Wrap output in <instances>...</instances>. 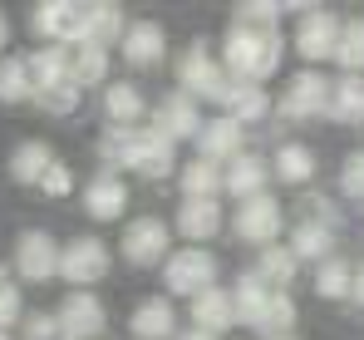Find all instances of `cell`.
<instances>
[{"label": "cell", "instance_id": "cell-9", "mask_svg": "<svg viewBox=\"0 0 364 340\" xmlns=\"http://www.w3.org/2000/svg\"><path fill=\"white\" fill-rule=\"evenodd\" d=\"M109 267H114V252H109L104 237H74V242L64 247V257H60V277L74 286V291H89L94 282H104Z\"/></svg>", "mask_w": 364, "mask_h": 340}, {"label": "cell", "instance_id": "cell-2", "mask_svg": "<svg viewBox=\"0 0 364 340\" xmlns=\"http://www.w3.org/2000/svg\"><path fill=\"white\" fill-rule=\"evenodd\" d=\"M104 168L109 172H138V177H168L178 172V143L163 138L158 128H109L99 138Z\"/></svg>", "mask_w": 364, "mask_h": 340}, {"label": "cell", "instance_id": "cell-46", "mask_svg": "<svg viewBox=\"0 0 364 340\" xmlns=\"http://www.w3.org/2000/svg\"><path fill=\"white\" fill-rule=\"evenodd\" d=\"M276 340H296V336H276Z\"/></svg>", "mask_w": 364, "mask_h": 340}, {"label": "cell", "instance_id": "cell-25", "mask_svg": "<svg viewBox=\"0 0 364 340\" xmlns=\"http://www.w3.org/2000/svg\"><path fill=\"white\" fill-rule=\"evenodd\" d=\"M178 187L182 197H217V192H227V168H217L207 158H192L178 168Z\"/></svg>", "mask_w": 364, "mask_h": 340}, {"label": "cell", "instance_id": "cell-33", "mask_svg": "<svg viewBox=\"0 0 364 340\" xmlns=\"http://www.w3.org/2000/svg\"><path fill=\"white\" fill-rule=\"evenodd\" d=\"M271 113V94L261 89V84H237L232 89V99H227V118H237V123H261Z\"/></svg>", "mask_w": 364, "mask_h": 340}, {"label": "cell", "instance_id": "cell-41", "mask_svg": "<svg viewBox=\"0 0 364 340\" xmlns=\"http://www.w3.org/2000/svg\"><path fill=\"white\" fill-rule=\"evenodd\" d=\"M237 15H246V20H261V25H276L281 5H271V0H251V5H237Z\"/></svg>", "mask_w": 364, "mask_h": 340}, {"label": "cell", "instance_id": "cell-11", "mask_svg": "<svg viewBox=\"0 0 364 340\" xmlns=\"http://www.w3.org/2000/svg\"><path fill=\"white\" fill-rule=\"evenodd\" d=\"M330 89H335V79H325L320 69H301V74H291V79H286V94H281V118L305 123V118L330 113Z\"/></svg>", "mask_w": 364, "mask_h": 340}, {"label": "cell", "instance_id": "cell-36", "mask_svg": "<svg viewBox=\"0 0 364 340\" xmlns=\"http://www.w3.org/2000/svg\"><path fill=\"white\" fill-rule=\"evenodd\" d=\"M25 321V301H20V286L5 277V267H0V331H15Z\"/></svg>", "mask_w": 364, "mask_h": 340}, {"label": "cell", "instance_id": "cell-31", "mask_svg": "<svg viewBox=\"0 0 364 340\" xmlns=\"http://www.w3.org/2000/svg\"><path fill=\"white\" fill-rule=\"evenodd\" d=\"M350 291H355V267L345 257H330L315 267V296L320 301H350Z\"/></svg>", "mask_w": 364, "mask_h": 340}, {"label": "cell", "instance_id": "cell-28", "mask_svg": "<svg viewBox=\"0 0 364 340\" xmlns=\"http://www.w3.org/2000/svg\"><path fill=\"white\" fill-rule=\"evenodd\" d=\"M123 35H128L123 10L114 5V0H94V5H89V45L114 50V45H123Z\"/></svg>", "mask_w": 364, "mask_h": 340}, {"label": "cell", "instance_id": "cell-10", "mask_svg": "<svg viewBox=\"0 0 364 340\" xmlns=\"http://www.w3.org/2000/svg\"><path fill=\"white\" fill-rule=\"evenodd\" d=\"M173 257V227L163 222V217H133V222L123 227V262L128 267H158V262H168Z\"/></svg>", "mask_w": 364, "mask_h": 340}, {"label": "cell", "instance_id": "cell-4", "mask_svg": "<svg viewBox=\"0 0 364 340\" xmlns=\"http://www.w3.org/2000/svg\"><path fill=\"white\" fill-rule=\"evenodd\" d=\"M178 89L187 99H202V104H227L237 79L227 74V64L207 50V40H192L178 55Z\"/></svg>", "mask_w": 364, "mask_h": 340}, {"label": "cell", "instance_id": "cell-39", "mask_svg": "<svg viewBox=\"0 0 364 340\" xmlns=\"http://www.w3.org/2000/svg\"><path fill=\"white\" fill-rule=\"evenodd\" d=\"M40 187H45V197H69V192H74V168H69V163H55V168L45 172Z\"/></svg>", "mask_w": 364, "mask_h": 340}, {"label": "cell", "instance_id": "cell-27", "mask_svg": "<svg viewBox=\"0 0 364 340\" xmlns=\"http://www.w3.org/2000/svg\"><path fill=\"white\" fill-rule=\"evenodd\" d=\"M271 172H276L286 187H305V182L315 177V153H310L305 143H281L276 158H271Z\"/></svg>", "mask_w": 364, "mask_h": 340}, {"label": "cell", "instance_id": "cell-1", "mask_svg": "<svg viewBox=\"0 0 364 340\" xmlns=\"http://www.w3.org/2000/svg\"><path fill=\"white\" fill-rule=\"evenodd\" d=\"M281 55H286V40L276 25H261V20H246L237 15L222 35V64L237 84H266L276 69H281Z\"/></svg>", "mask_w": 364, "mask_h": 340}, {"label": "cell", "instance_id": "cell-22", "mask_svg": "<svg viewBox=\"0 0 364 340\" xmlns=\"http://www.w3.org/2000/svg\"><path fill=\"white\" fill-rule=\"evenodd\" d=\"M271 177H276V172H271V163H266L261 153H242L237 163H227V192H232L237 202H251V197L266 192Z\"/></svg>", "mask_w": 364, "mask_h": 340}, {"label": "cell", "instance_id": "cell-7", "mask_svg": "<svg viewBox=\"0 0 364 340\" xmlns=\"http://www.w3.org/2000/svg\"><path fill=\"white\" fill-rule=\"evenodd\" d=\"M163 286H168L173 296L197 301L202 291L217 286V257H212L207 247H182V252H173V257L163 262Z\"/></svg>", "mask_w": 364, "mask_h": 340}, {"label": "cell", "instance_id": "cell-17", "mask_svg": "<svg viewBox=\"0 0 364 340\" xmlns=\"http://www.w3.org/2000/svg\"><path fill=\"white\" fill-rule=\"evenodd\" d=\"M246 148H242V123L237 118H207V128H202V138H197V158H207V163H217V168H227V163H237Z\"/></svg>", "mask_w": 364, "mask_h": 340}, {"label": "cell", "instance_id": "cell-13", "mask_svg": "<svg viewBox=\"0 0 364 340\" xmlns=\"http://www.w3.org/2000/svg\"><path fill=\"white\" fill-rule=\"evenodd\" d=\"M55 316H60V331L69 340H99V331L109 326V311L94 291H69Z\"/></svg>", "mask_w": 364, "mask_h": 340}, {"label": "cell", "instance_id": "cell-14", "mask_svg": "<svg viewBox=\"0 0 364 340\" xmlns=\"http://www.w3.org/2000/svg\"><path fill=\"white\" fill-rule=\"evenodd\" d=\"M153 128L163 133V138H173V143H182V138H202V128H207V118H202V109H197V99H187V94H168L158 109H153Z\"/></svg>", "mask_w": 364, "mask_h": 340}, {"label": "cell", "instance_id": "cell-8", "mask_svg": "<svg viewBox=\"0 0 364 340\" xmlns=\"http://www.w3.org/2000/svg\"><path fill=\"white\" fill-rule=\"evenodd\" d=\"M340 35H345V20L325 5H305L301 25H296V55L310 64H325V59L340 55Z\"/></svg>", "mask_w": 364, "mask_h": 340}, {"label": "cell", "instance_id": "cell-32", "mask_svg": "<svg viewBox=\"0 0 364 340\" xmlns=\"http://www.w3.org/2000/svg\"><path fill=\"white\" fill-rule=\"evenodd\" d=\"M251 272H256V277H266L271 286H281V291H286V286L296 282V272H301V257H296L291 247H281V242H276V247H266V252L256 257V267H251Z\"/></svg>", "mask_w": 364, "mask_h": 340}, {"label": "cell", "instance_id": "cell-43", "mask_svg": "<svg viewBox=\"0 0 364 340\" xmlns=\"http://www.w3.org/2000/svg\"><path fill=\"white\" fill-rule=\"evenodd\" d=\"M5 45H10V20L0 15V55H5Z\"/></svg>", "mask_w": 364, "mask_h": 340}, {"label": "cell", "instance_id": "cell-42", "mask_svg": "<svg viewBox=\"0 0 364 340\" xmlns=\"http://www.w3.org/2000/svg\"><path fill=\"white\" fill-rule=\"evenodd\" d=\"M350 301H355V306H364V262L355 267V291H350Z\"/></svg>", "mask_w": 364, "mask_h": 340}, {"label": "cell", "instance_id": "cell-23", "mask_svg": "<svg viewBox=\"0 0 364 340\" xmlns=\"http://www.w3.org/2000/svg\"><path fill=\"white\" fill-rule=\"evenodd\" d=\"M143 113H148V104H143L138 84H109L104 89V118H109V128H138Z\"/></svg>", "mask_w": 364, "mask_h": 340}, {"label": "cell", "instance_id": "cell-30", "mask_svg": "<svg viewBox=\"0 0 364 340\" xmlns=\"http://www.w3.org/2000/svg\"><path fill=\"white\" fill-rule=\"evenodd\" d=\"M69 74H74V84L79 89H89V84H104L109 79V50L104 45H74L69 50Z\"/></svg>", "mask_w": 364, "mask_h": 340}, {"label": "cell", "instance_id": "cell-37", "mask_svg": "<svg viewBox=\"0 0 364 340\" xmlns=\"http://www.w3.org/2000/svg\"><path fill=\"white\" fill-rule=\"evenodd\" d=\"M20 326H25V340H64L60 316H50V311H30Z\"/></svg>", "mask_w": 364, "mask_h": 340}, {"label": "cell", "instance_id": "cell-29", "mask_svg": "<svg viewBox=\"0 0 364 340\" xmlns=\"http://www.w3.org/2000/svg\"><path fill=\"white\" fill-rule=\"evenodd\" d=\"M291 252H296L301 262H315V267H320V262H330V257H340V252H335V232H330V227H320V222H310V217L296 227Z\"/></svg>", "mask_w": 364, "mask_h": 340}, {"label": "cell", "instance_id": "cell-18", "mask_svg": "<svg viewBox=\"0 0 364 340\" xmlns=\"http://www.w3.org/2000/svg\"><path fill=\"white\" fill-rule=\"evenodd\" d=\"M119 50L133 69H148V64H158L168 55V30L158 20H128V35H123Z\"/></svg>", "mask_w": 364, "mask_h": 340}, {"label": "cell", "instance_id": "cell-26", "mask_svg": "<svg viewBox=\"0 0 364 340\" xmlns=\"http://www.w3.org/2000/svg\"><path fill=\"white\" fill-rule=\"evenodd\" d=\"M335 123H364V74H340L330 89V113Z\"/></svg>", "mask_w": 364, "mask_h": 340}, {"label": "cell", "instance_id": "cell-5", "mask_svg": "<svg viewBox=\"0 0 364 340\" xmlns=\"http://www.w3.org/2000/svg\"><path fill=\"white\" fill-rule=\"evenodd\" d=\"M30 30H35L45 45L74 50V45L89 40V5H79V0H45V5L30 10Z\"/></svg>", "mask_w": 364, "mask_h": 340}, {"label": "cell", "instance_id": "cell-6", "mask_svg": "<svg viewBox=\"0 0 364 340\" xmlns=\"http://www.w3.org/2000/svg\"><path fill=\"white\" fill-rule=\"evenodd\" d=\"M60 257L64 247L45 232V227H25L20 237H15V277L30 286H45L60 277Z\"/></svg>", "mask_w": 364, "mask_h": 340}, {"label": "cell", "instance_id": "cell-16", "mask_svg": "<svg viewBox=\"0 0 364 340\" xmlns=\"http://www.w3.org/2000/svg\"><path fill=\"white\" fill-rule=\"evenodd\" d=\"M237 321H242V316H237V291H222V286H212V291H202V296L192 301V331L227 336Z\"/></svg>", "mask_w": 364, "mask_h": 340}, {"label": "cell", "instance_id": "cell-20", "mask_svg": "<svg viewBox=\"0 0 364 340\" xmlns=\"http://www.w3.org/2000/svg\"><path fill=\"white\" fill-rule=\"evenodd\" d=\"M128 331L138 340H173L178 336V311H173V301H168V296L138 301L133 316H128Z\"/></svg>", "mask_w": 364, "mask_h": 340}, {"label": "cell", "instance_id": "cell-12", "mask_svg": "<svg viewBox=\"0 0 364 340\" xmlns=\"http://www.w3.org/2000/svg\"><path fill=\"white\" fill-rule=\"evenodd\" d=\"M281 222H286V212H281V202H276L271 192H261V197H251V202H237V212H232L237 242H251V247H261V252L276 247Z\"/></svg>", "mask_w": 364, "mask_h": 340}, {"label": "cell", "instance_id": "cell-45", "mask_svg": "<svg viewBox=\"0 0 364 340\" xmlns=\"http://www.w3.org/2000/svg\"><path fill=\"white\" fill-rule=\"evenodd\" d=\"M0 340H10V331H0Z\"/></svg>", "mask_w": 364, "mask_h": 340}, {"label": "cell", "instance_id": "cell-38", "mask_svg": "<svg viewBox=\"0 0 364 340\" xmlns=\"http://www.w3.org/2000/svg\"><path fill=\"white\" fill-rule=\"evenodd\" d=\"M340 187H345V197L364 202V148L345 158V168H340Z\"/></svg>", "mask_w": 364, "mask_h": 340}, {"label": "cell", "instance_id": "cell-19", "mask_svg": "<svg viewBox=\"0 0 364 340\" xmlns=\"http://www.w3.org/2000/svg\"><path fill=\"white\" fill-rule=\"evenodd\" d=\"M178 232L187 237V247H202L222 232V202L217 197H182L178 207Z\"/></svg>", "mask_w": 364, "mask_h": 340}, {"label": "cell", "instance_id": "cell-15", "mask_svg": "<svg viewBox=\"0 0 364 340\" xmlns=\"http://www.w3.org/2000/svg\"><path fill=\"white\" fill-rule=\"evenodd\" d=\"M84 212L94 217V222H114L128 212V182H123L119 172H94L89 182H84Z\"/></svg>", "mask_w": 364, "mask_h": 340}, {"label": "cell", "instance_id": "cell-3", "mask_svg": "<svg viewBox=\"0 0 364 340\" xmlns=\"http://www.w3.org/2000/svg\"><path fill=\"white\" fill-rule=\"evenodd\" d=\"M232 291H237V316H242V326L261 331L266 340L291 336V326H296V301H291L281 286H271L266 277L246 272Z\"/></svg>", "mask_w": 364, "mask_h": 340}, {"label": "cell", "instance_id": "cell-21", "mask_svg": "<svg viewBox=\"0 0 364 340\" xmlns=\"http://www.w3.org/2000/svg\"><path fill=\"white\" fill-rule=\"evenodd\" d=\"M55 163H60V158H55V148H50L45 138H25V143H15V148H10V177H15V182H25V187H30V182L40 187V182H45V172L55 168Z\"/></svg>", "mask_w": 364, "mask_h": 340}, {"label": "cell", "instance_id": "cell-35", "mask_svg": "<svg viewBox=\"0 0 364 340\" xmlns=\"http://www.w3.org/2000/svg\"><path fill=\"white\" fill-rule=\"evenodd\" d=\"M335 64L345 74H364V20H345V35H340V55Z\"/></svg>", "mask_w": 364, "mask_h": 340}, {"label": "cell", "instance_id": "cell-24", "mask_svg": "<svg viewBox=\"0 0 364 340\" xmlns=\"http://www.w3.org/2000/svg\"><path fill=\"white\" fill-rule=\"evenodd\" d=\"M35 99V74H30V55H5L0 59V104L15 109Z\"/></svg>", "mask_w": 364, "mask_h": 340}, {"label": "cell", "instance_id": "cell-44", "mask_svg": "<svg viewBox=\"0 0 364 340\" xmlns=\"http://www.w3.org/2000/svg\"><path fill=\"white\" fill-rule=\"evenodd\" d=\"M178 340H217V336H207V331H182Z\"/></svg>", "mask_w": 364, "mask_h": 340}, {"label": "cell", "instance_id": "cell-34", "mask_svg": "<svg viewBox=\"0 0 364 340\" xmlns=\"http://www.w3.org/2000/svg\"><path fill=\"white\" fill-rule=\"evenodd\" d=\"M35 104L50 113V118H69V113L84 104V89H79L74 79H60V84H45V89L35 94Z\"/></svg>", "mask_w": 364, "mask_h": 340}, {"label": "cell", "instance_id": "cell-40", "mask_svg": "<svg viewBox=\"0 0 364 340\" xmlns=\"http://www.w3.org/2000/svg\"><path fill=\"white\" fill-rule=\"evenodd\" d=\"M305 212H310V222H320V227H340V212H335V202L330 197H305Z\"/></svg>", "mask_w": 364, "mask_h": 340}]
</instances>
